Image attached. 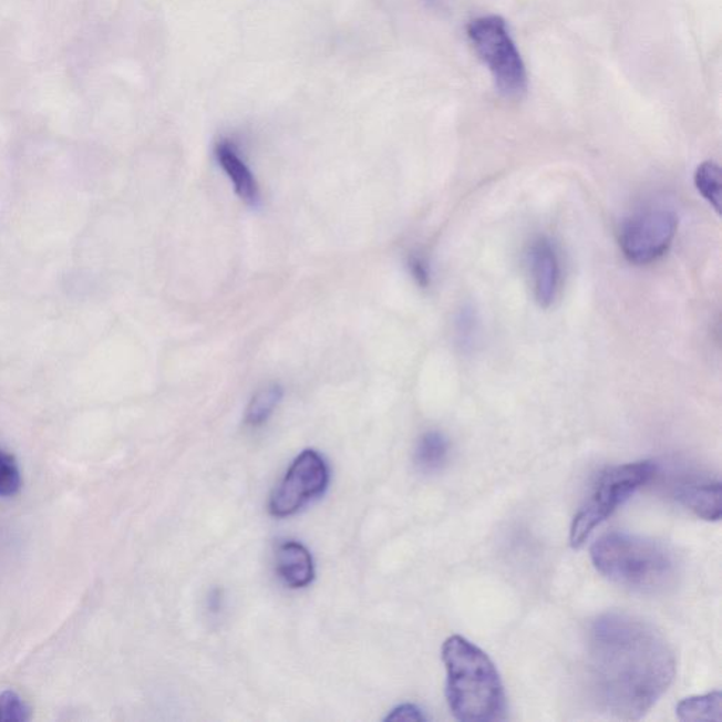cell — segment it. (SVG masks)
I'll list each match as a JSON object with an SVG mask.
<instances>
[{
    "label": "cell",
    "instance_id": "obj_15",
    "mask_svg": "<svg viewBox=\"0 0 722 722\" xmlns=\"http://www.w3.org/2000/svg\"><path fill=\"white\" fill-rule=\"evenodd\" d=\"M282 400L280 385H268L252 396L246 412V422L250 426H260L270 417Z\"/></svg>",
    "mask_w": 722,
    "mask_h": 722
},
{
    "label": "cell",
    "instance_id": "obj_1",
    "mask_svg": "<svg viewBox=\"0 0 722 722\" xmlns=\"http://www.w3.org/2000/svg\"><path fill=\"white\" fill-rule=\"evenodd\" d=\"M587 674L592 698L606 714L638 721L672 685L675 657L651 623L607 612L587 633Z\"/></svg>",
    "mask_w": 722,
    "mask_h": 722
},
{
    "label": "cell",
    "instance_id": "obj_7",
    "mask_svg": "<svg viewBox=\"0 0 722 722\" xmlns=\"http://www.w3.org/2000/svg\"><path fill=\"white\" fill-rule=\"evenodd\" d=\"M329 484V468L318 452L303 451L291 464L270 498V513L278 518L290 517L312 499L324 493Z\"/></svg>",
    "mask_w": 722,
    "mask_h": 722
},
{
    "label": "cell",
    "instance_id": "obj_20",
    "mask_svg": "<svg viewBox=\"0 0 722 722\" xmlns=\"http://www.w3.org/2000/svg\"><path fill=\"white\" fill-rule=\"evenodd\" d=\"M411 275L414 276L415 281L420 283L421 287H427L431 283V272L430 267L426 262L421 259V257H411L410 260Z\"/></svg>",
    "mask_w": 722,
    "mask_h": 722
},
{
    "label": "cell",
    "instance_id": "obj_16",
    "mask_svg": "<svg viewBox=\"0 0 722 722\" xmlns=\"http://www.w3.org/2000/svg\"><path fill=\"white\" fill-rule=\"evenodd\" d=\"M478 337V317L476 309L471 303H466L457 312L456 317V339L458 348L463 352H471L477 343Z\"/></svg>",
    "mask_w": 722,
    "mask_h": 722
},
{
    "label": "cell",
    "instance_id": "obj_19",
    "mask_svg": "<svg viewBox=\"0 0 722 722\" xmlns=\"http://www.w3.org/2000/svg\"><path fill=\"white\" fill-rule=\"evenodd\" d=\"M386 721H426L427 716L424 711L414 704H402L396 706L391 714L386 716Z\"/></svg>",
    "mask_w": 722,
    "mask_h": 722
},
{
    "label": "cell",
    "instance_id": "obj_8",
    "mask_svg": "<svg viewBox=\"0 0 722 722\" xmlns=\"http://www.w3.org/2000/svg\"><path fill=\"white\" fill-rule=\"evenodd\" d=\"M528 265L536 302L540 308H549L560 287L559 257L549 239L538 237L534 240L529 247Z\"/></svg>",
    "mask_w": 722,
    "mask_h": 722
},
{
    "label": "cell",
    "instance_id": "obj_5",
    "mask_svg": "<svg viewBox=\"0 0 722 722\" xmlns=\"http://www.w3.org/2000/svg\"><path fill=\"white\" fill-rule=\"evenodd\" d=\"M468 40L492 72L495 85L507 97H519L528 86L523 56L503 18L489 14L467 25Z\"/></svg>",
    "mask_w": 722,
    "mask_h": 722
},
{
    "label": "cell",
    "instance_id": "obj_9",
    "mask_svg": "<svg viewBox=\"0 0 722 722\" xmlns=\"http://www.w3.org/2000/svg\"><path fill=\"white\" fill-rule=\"evenodd\" d=\"M277 571L291 589H303L313 580L312 556L299 542H283L277 549Z\"/></svg>",
    "mask_w": 722,
    "mask_h": 722
},
{
    "label": "cell",
    "instance_id": "obj_17",
    "mask_svg": "<svg viewBox=\"0 0 722 722\" xmlns=\"http://www.w3.org/2000/svg\"><path fill=\"white\" fill-rule=\"evenodd\" d=\"M20 472L17 461L9 453L0 451V497H10L19 492Z\"/></svg>",
    "mask_w": 722,
    "mask_h": 722
},
{
    "label": "cell",
    "instance_id": "obj_2",
    "mask_svg": "<svg viewBox=\"0 0 722 722\" xmlns=\"http://www.w3.org/2000/svg\"><path fill=\"white\" fill-rule=\"evenodd\" d=\"M442 660L447 675V704L456 720L492 722L505 719L507 698L503 680L483 649L462 636H452L443 643Z\"/></svg>",
    "mask_w": 722,
    "mask_h": 722
},
{
    "label": "cell",
    "instance_id": "obj_11",
    "mask_svg": "<svg viewBox=\"0 0 722 722\" xmlns=\"http://www.w3.org/2000/svg\"><path fill=\"white\" fill-rule=\"evenodd\" d=\"M215 153L221 168L225 169V173L234 183L236 194L245 203L255 205L259 199V187H257L255 175L251 174L250 168L247 167L239 153H237L235 144L229 141H221L216 146Z\"/></svg>",
    "mask_w": 722,
    "mask_h": 722
},
{
    "label": "cell",
    "instance_id": "obj_18",
    "mask_svg": "<svg viewBox=\"0 0 722 722\" xmlns=\"http://www.w3.org/2000/svg\"><path fill=\"white\" fill-rule=\"evenodd\" d=\"M30 720V709L14 691L0 695V722H24Z\"/></svg>",
    "mask_w": 722,
    "mask_h": 722
},
{
    "label": "cell",
    "instance_id": "obj_3",
    "mask_svg": "<svg viewBox=\"0 0 722 722\" xmlns=\"http://www.w3.org/2000/svg\"><path fill=\"white\" fill-rule=\"evenodd\" d=\"M592 565L606 579L626 589L660 592L672 587L678 564L667 546L627 533L601 536L590 549Z\"/></svg>",
    "mask_w": 722,
    "mask_h": 722
},
{
    "label": "cell",
    "instance_id": "obj_14",
    "mask_svg": "<svg viewBox=\"0 0 722 722\" xmlns=\"http://www.w3.org/2000/svg\"><path fill=\"white\" fill-rule=\"evenodd\" d=\"M694 185L701 197L716 214L721 213V168L714 162L701 163L694 173Z\"/></svg>",
    "mask_w": 722,
    "mask_h": 722
},
{
    "label": "cell",
    "instance_id": "obj_6",
    "mask_svg": "<svg viewBox=\"0 0 722 722\" xmlns=\"http://www.w3.org/2000/svg\"><path fill=\"white\" fill-rule=\"evenodd\" d=\"M678 226V216L668 209H648L631 216L620 230L623 256L638 266L662 259L673 245Z\"/></svg>",
    "mask_w": 722,
    "mask_h": 722
},
{
    "label": "cell",
    "instance_id": "obj_13",
    "mask_svg": "<svg viewBox=\"0 0 722 722\" xmlns=\"http://www.w3.org/2000/svg\"><path fill=\"white\" fill-rule=\"evenodd\" d=\"M447 437L437 431L426 432L417 442L415 448V464L425 473L437 472L445 466L448 457Z\"/></svg>",
    "mask_w": 722,
    "mask_h": 722
},
{
    "label": "cell",
    "instance_id": "obj_12",
    "mask_svg": "<svg viewBox=\"0 0 722 722\" xmlns=\"http://www.w3.org/2000/svg\"><path fill=\"white\" fill-rule=\"evenodd\" d=\"M722 695L720 690L703 695L688 698L675 706V715L680 721L703 722L722 720Z\"/></svg>",
    "mask_w": 722,
    "mask_h": 722
},
{
    "label": "cell",
    "instance_id": "obj_10",
    "mask_svg": "<svg viewBox=\"0 0 722 722\" xmlns=\"http://www.w3.org/2000/svg\"><path fill=\"white\" fill-rule=\"evenodd\" d=\"M721 495L722 487L719 479L682 484L675 492V498L685 508L709 523H719L722 517Z\"/></svg>",
    "mask_w": 722,
    "mask_h": 722
},
{
    "label": "cell",
    "instance_id": "obj_4",
    "mask_svg": "<svg viewBox=\"0 0 722 722\" xmlns=\"http://www.w3.org/2000/svg\"><path fill=\"white\" fill-rule=\"evenodd\" d=\"M657 474V464L641 461L606 468L598 476L589 497L582 503L570 526L571 548L580 549L597 526L606 523L621 505Z\"/></svg>",
    "mask_w": 722,
    "mask_h": 722
}]
</instances>
